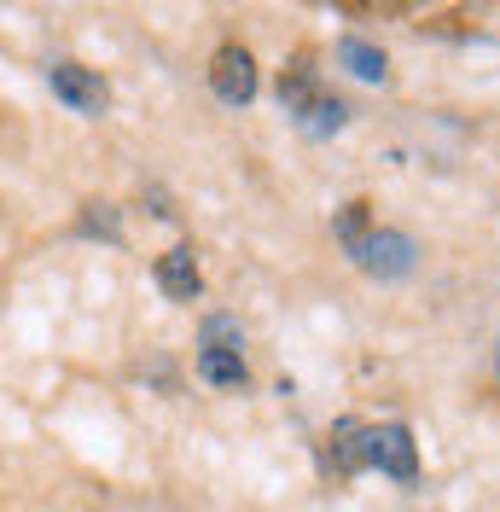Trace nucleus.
I'll use <instances>...</instances> for the list:
<instances>
[{"label":"nucleus","mask_w":500,"mask_h":512,"mask_svg":"<svg viewBox=\"0 0 500 512\" xmlns=\"http://www.w3.org/2000/svg\"><path fill=\"white\" fill-rule=\"evenodd\" d=\"M198 379L216 390H239L250 379L245 367V332L233 315H204L198 326Z\"/></svg>","instance_id":"f257e3e1"},{"label":"nucleus","mask_w":500,"mask_h":512,"mask_svg":"<svg viewBox=\"0 0 500 512\" xmlns=\"http://www.w3.org/2000/svg\"><path fill=\"white\" fill-rule=\"evenodd\" d=\"M349 256H355L373 280H407V274H413V262H419V245H413L407 233H396V227H373V233H367Z\"/></svg>","instance_id":"f03ea898"},{"label":"nucleus","mask_w":500,"mask_h":512,"mask_svg":"<svg viewBox=\"0 0 500 512\" xmlns=\"http://www.w3.org/2000/svg\"><path fill=\"white\" fill-rule=\"evenodd\" d=\"M361 454H367L373 472H384V478H396V483L419 478V448H413V431L407 425H367Z\"/></svg>","instance_id":"7ed1b4c3"},{"label":"nucleus","mask_w":500,"mask_h":512,"mask_svg":"<svg viewBox=\"0 0 500 512\" xmlns=\"http://www.w3.org/2000/svg\"><path fill=\"white\" fill-rule=\"evenodd\" d=\"M47 88H53L70 111H82V117H99V111L111 105L105 76H99V70H88V64H70V59H59L53 70H47Z\"/></svg>","instance_id":"20e7f679"},{"label":"nucleus","mask_w":500,"mask_h":512,"mask_svg":"<svg viewBox=\"0 0 500 512\" xmlns=\"http://www.w3.org/2000/svg\"><path fill=\"white\" fill-rule=\"evenodd\" d=\"M210 88H216L221 105H250L256 99V59L245 47H221L210 59Z\"/></svg>","instance_id":"39448f33"},{"label":"nucleus","mask_w":500,"mask_h":512,"mask_svg":"<svg viewBox=\"0 0 500 512\" xmlns=\"http://www.w3.org/2000/svg\"><path fill=\"white\" fill-rule=\"evenodd\" d=\"M152 274H157V291H163V297H175V303H192V297L204 291V274H198V256H192V245L163 251Z\"/></svg>","instance_id":"423d86ee"},{"label":"nucleus","mask_w":500,"mask_h":512,"mask_svg":"<svg viewBox=\"0 0 500 512\" xmlns=\"http://www.w3.org/2000/svg\"><path fill=\"white\" fill-rule=\"evenodd\" d=\"M361 443H367V425H355V419H338V425L326 431V448H320V466H326V472H338V478H349V472H361V466H367V454H361Z\"/></svg>","instance_id":"0eeeda50"},{"label":"nucleus","mask_w":500,"mask_h":512,"mask_svg":"<svg viewBox=\"0 0 500 512\" xmlns=\"http://www.w3.org/2000/svg\"><path fill=\"white\" fill-rule=\"evenodd\" d=\"M291 117H297V128H303V134H314V140H320V134H338V128H344V99H332V94H320V88H314L309 99H297V105H291Z\"/></svg>","instance_id":"6e6552de"},{"label":"nucleus","mask_w":500,"mask_h":512,"mask_svg":"<svg viewBox=\"0 0 500 512\" xmlns=\"http://www.w3.org/2000/svg\"><path fill=\"white\" fill-rule=\"evenodd\" d=\"M338 64H344L349 76H361V82H384V70H390V59L378 53L373 41H361V35H344L338 41Z\"/></svg>","instance_id":"1a4fd4ad"},{"label":"nucleus","mask_w":500,"mask_h":512,"mask_svg":"<svg viewBox=\"0 0 500 512\" xmlns=\"http://www.w3.org/2000/svg\"><path fill=\"white\" fill-rule=\"evenodd\" d=\"M367 233H373V227H367V204H349L344 216H338V239H344V251H355Z\"/></svg>","instance_id":"9d476101"}]
</instances>
